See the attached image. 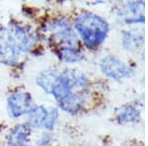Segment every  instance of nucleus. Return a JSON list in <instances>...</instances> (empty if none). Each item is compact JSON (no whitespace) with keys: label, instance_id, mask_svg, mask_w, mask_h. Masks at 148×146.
Masks as SVG:
<instances>
[{"label":"nucleus","instance_id":"9","mask_svg":"<svg viewBox=\"0 0 148 146\" xmlns=\"http://www.w3.org/2000/svg\"><path fill=\"white\" fill-rule=\"evenodd\" d=\"M91 104L92 94L91 91L88 90L83 92H74L63 101L56 104V106L59 111H62L71 116H77L89 109Z\"/></svg>","mask_w":148,"mask_h":146},{"label":"nucleus","instance_id":"4","mask_svg":"<svg viewBox=\"0 0 148 146\" xmlns=\"http://www.w3.org/2000/svg\"><path fill=\"white\" fill-rule=\"evenodd\" d=\"M99 70L108 80L123 82L130 79L136 73V68L116 54H106L100 59Z\"/></svg>","mask_w":148,"mask_h":146},{"label":"nucleus","instance_id":"5","mask_svg":"<svg viewBox=\"0 0 148 146\" xmlns=\"http://www.w3.org/2000/svg\"><path fill=\"white\" fill-rule=\"evenodd\" d=\"M114 15L116 23L125 28L143 27L145 24V2L132 0L119 3Z\"/></svg>","mask_w":148,"mask_h":146},{"label":"nucleus","instance_id":"2","mask_svg":"<svg viewBox=\"0 0 148 146\" xmlns=\"http://www.w3.org/2000/svg\"><path fill=\"white\" fill-rule=\"evenodd\" d=\"M42 40L51 49L61 47H82L71 19L63 15L47 18L39 27Z\"/></svg>","mask_w":148,"mask_h":146},{"label":"nucleus","instance_id":"8","mask_svg":"<svg viewBox=\"0 0 148 146\" xmlns=\"http://www.w3.org/2000/svg\"><path fill=\"white\" fill-rule=\"evenodd\" d=\"M120 44L125 51L132 54H139L143 60L145 44L143 27L125 28L120 35Z\"/></svg>","mask_w":148,"mask_h":146},{"label":"nucleus","instance_id":"12","mask_svg":"<svg viewBox=\"0 0 148 146\" xmlns=\"http://www.w3.org/2000/svg\"><path fill=\"white\" fill-rule=\"evenodd\" d=\"M51 51L59 61L65 64L80 63L85 59V49L82 47H61L52 49Z\"/></svg>","mask_w":148,"mask_h":146},{"label":"nucleus","instance_id":"7","mask_svg":"<svg viewBox=\"0 0 148 146\" xmlns=\"http://www.w3.org/2000/svg\"><path fill=\"white\" fill-rule=\"evenodd\" d=\"M34 105V98L25 88H15L6 97L7 112L14 119L26 117Z\"/></svg>","mask_w":148,"mask_h":146},{"label":"nucleus","instance_id":"10","mask_svg":"<svg viewBox=\"0 0 148 146\" xmlns=\"http://www.w3.org/2000/svg\"><path fill=\"white\" fill-rule=\"evenodd\" d=\"M142 103L130 102L121 105L114 110V121L121 125L138 124L142 121Z\"/></svg>","mask_w":148,"mask_h":146},{"label":"nucleus","instance_id":"14","mask_svg":"<svg viewBox=\"0 0 148 146\" xmlns=\"http://www.w3.org/2000/svg\"><path fill=\"white\" fill-rule=\"evenodd\" d=\"M60 70L54 68H47L40 71L36 77V84L46 94L51 95L53 86L56 85Z\"/></svg>","mask_w":148,"mask_h":146},{"label":"nucleus","instance_id":"11","mask_svg":"<svg viewBox=\"0 0 148 146\" xmlns=\"http://www.w3.org/2000/svg\"><path fill=\"white\" fill-rule=\"evenodd\" d=\"M33 129L26 121L17 123L12 126L6 134V144L16 146L30 144Z\"/></svg>","mask_w":148,"mask_h":146},{"label":"nucleus","instance_id":"16","mask_svg":"<svg viewBox=\"0 0 148 146\" xmlns=\"http://www.w3.org/2000/svg\"><path fill=\"white\" fill-rule=\"evenodd\" d=\"M54 139L53 133L51 131H44L36 141L35 146H49Z\"/></svg>","mask_w":148,"mask_h":146},{"label":"nucleus","instance_id":"15","mask_svg":"<svg viewBox=\"0 0 148 146\" xmlns=\"http://www.w3.org/2000/svg\"><path fill=\"white\" fill-rule=\"evenodd\" d=\"M59 118H60V112L57 107H51L49 109V114L46 121V123L44 125L42 130L44 131H51L52 132L53 129L58 123Z\"/></svg>","mask_w":148,"mask_h":146},{"label":"nucleus","instance_id":"13","mask_svg":"<svg viewBox=\"0 0 148 146\" xmlns=\"http://www.w3.org/2000/svg\"><path fill=\"white\" fill-rule=\"evenodd\" d=\"M49 109L46 105H38L35 104L32 109L29 111L26 116V123L29 124L33 130L35 129H40L42 130L44 125L46 123L47 114H49Z\"/></svg>","mask_w":148,"mask_h":146},{"label":"nucleus","instance_id":"3","mask_svg":"<svg viewBox=\"0 0 148 146\" xmlns=\"http://www.w3.org/2000/svg\"><path fill=\"white\" fill-rule=\"evenodd\" d=\"M7 27L24 53L36 54L39 51L42 52L39 45L44 40L39 30L35 29L34 26L11 18Z\"/></svg>","mask_w":148,"mask_h":146},{"label":"nucleus","instance_id":"6","mask_svg":"<svg viewBox=\"0 0 148 146\" xmlns=\"http://www.w3.org/2000/svg\"><path fill=\"white\" fill-rule=\"evenodd\" d=\"M25 56L7 26L0 25V64L7 67H18Z\"/></svg>","mask_w":148,"mask_h":146},{"label":"nucleus","instance_id":"17","mask_svg":"<svg viewBox=\"0 0 148 146\" xmlns=\"http://www.w3.org/2000/svg\"><path fill=\"white\" fill-rule=\"evenodd\" d=\"M5 146H16V145H8V144H6ZM21 146H35V145H31V144H27V145H21Z\"/></svg>","mask_w":148,"mask_h":146},{"label":"nucleus","instance_id":"1","mask_svg":"<svg viewBox=\"0 0 148 146\" xmlns=\"http://www.w3.org/2000/svg\"><path fill=\"white\" fill-rule=\"evenodd\" d=\"M73 29L83 49L97 51L106 44L111 34V23L106 17L88 9H81L71 19Z\"/></svg>","mask_w":148,"mask_h":146}]
</instances>
